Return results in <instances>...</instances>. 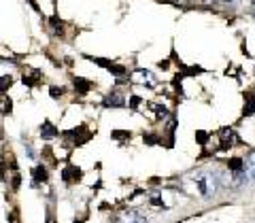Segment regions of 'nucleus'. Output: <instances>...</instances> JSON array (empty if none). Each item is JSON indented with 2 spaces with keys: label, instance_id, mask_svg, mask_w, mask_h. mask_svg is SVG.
Returning <instances> with one entry per match:
<instances>
[{
  "label": "nucleus",
  "instance_id": "1",
  "mask_svg": "<svg viewBox=\"0 0 255 223\" xmlns=\"http://www.w3.org/2000/svg\"><path fill=\"white\" fill-rule=\"evenodd\" d=\"M194 185L202 198H211L217 191V177L213 172H198L194 177Z\"/></svg>",
  "mask_w": 255,
  "mask_h": 223
},
{
  "label": "nucleus",
  "instance_id": "5",
  "mask_svg": "<svg viewBox=\"0 0 255 223\" xmlns=\"http://www.w3.org/2000/svg\"><path fill=\"white\" fill-rule=\"evenodd\" d=\"M105 105H107V107H122V105H124V96L117 94V92L109 94L107 98H105Z\"/></svg>",
  "mask_w": 255,
  "mask_h": 223
},
{
  "label": "nucleus",
  "instance_id": "7",
  "mask_svg": "<svg viewBox=\"0 0 255 223\" xmlns=\"http://www.w3.org/2000/svg\"><path fill=\"white\" fill-rule=\"evenodd\" d=\"M204 2H211V0H204Z\"/></svg>",
  "mask_w": 255,
  "mask_h": 223
},
{
  "label": "nucleus",
  "instance_id": "4",
  "mask_svg": "<svg viewBox=\"0 0 255 223\" xmlns=\"http://www.w3.org/2000/svg\"><path fill=\"white\" fill-rule=\"evenodd\" d=\"M245 174H247V179H249V181H255V151H253V153H249V157H247Z\"/></svg>",
  "mask_w": 255,
  "mask_h": 223
},
{
  "label": "nucleus",
  "instance_id": "3",
  "mask_svg": "<svg viewBox=\"0 0 255 223\" xmlns=\"http://www.w3.org/2000/svg\"><path fill=\"white\" fill-rule=\"evenodd\" d=\"M117 223H147V219L136 211H126L117 217Z\"/></svg>",
  "mask_w": 255,
  "mask_h": 223
},
{
  "label": "nucleus",
  "instance_id": "2",
  "mask_svg": "<svg viewBox=\"0 0 255 223\" xmlns=\"http://www.w3.org/2000/svg\"><path fill=\"white\" fill-rule=\"evenodd\" d=\"M132 79L136 83H140V85H149V87H153L157 81H155V77L149 73V70H134L132 73Z\"/></svg>",
  "mask_w": 255,
  "mask_h": 223
},
{
  "label": "nucleus",
  "instance_id": "8",
  "mask_svg": "<svg viewBox=\"0 0 255 223\" xmlns=\"http://www.w3.org/2000/svg\"><path fill=\"white\" fill-rule=\"evenodd\" d=\"M253 2H255V0H253Z\"/></svg>",
  "mask_w": 255,
  "mask_h": 223
},
{
  "label": "nucleus",
  "instance_id": "6",
  "mask_svg": "<svg viewBox=\"0 0 255 223\" xmlns=\"http://www.w3.org/2000/svg\"><path fill=\"white\" fill-rule=\"evenodd\" d=\"M226 2H234V0H226Z\"/></svg>",
  "mask_w": 255,
  "mask_h": 223
}]
</instances>
